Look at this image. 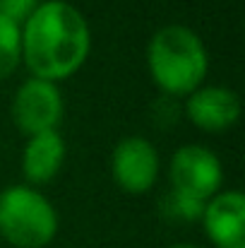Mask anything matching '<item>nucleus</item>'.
<instances>
[{"instance_id": "obj_5", "label": "nucleus", "mask_w": 245, "mask_h": 248, "mask_svg": "<svg viewBox=\"0 0 245 248\" xmlns=\"http://www.w3.org/2000/svg\"><path fill=\"white\" fill-rule=\"evenodd\" d=\"M12 118L22 133L39 135L56 130L63 118V96L56 82L31 78L22 84L12 99Z\"/></svg>"}, {"instance_id": "obj_13", "label": "nucleus", "mask_w": 245, "mask_h": 248, "mask_svg": "<svg viewBox=\"0 0 245 248\" xmlns=\"http://www.w3.org/2000/svg\"><path fill=\"white\" fill-rule=\"evenodd\" d=\"M171 248H200V246H192V244H175V246Z\"/></svg>"}, {"instance_id": "obj_1", "label": "nucleus", "mask_w": 245, "mask_h": 248, "mask_svg": "<svg viewBox=\"0 0 245 248\" xmlns=\"http://www.w3.org/2000/svg\"><path fill=\"white\" fill-rule=\"evenodd\" d=\"M91 34L77 7L65 0L39 2L24 22L22 58L39 80H65L89 56Z\"/></svg>"}, {"instance_id": "obj_10", "label": "nucleus", "mask_w": 245, "mask_h": 248, "mask_svg": "<svg viewBox=\"0 0 245 248\" xmlns=\"http://www.w3.org/2000/svg\"><path fill=\"white\" fill-rule=\"evenodd\" d=\"M22 61V31L19 24L0 17V80L10 78Z\"/></svg>"}, {"instance_id": "obj_11", "label": "nucleus", "mask_w": 245, "mask_h": 248, "mask_svg": "<svg viewBox=\"0 0 245 248\" xmlns=\"http://www.w3.org/2000/svg\"><path fill=\"white\" fill-rule=\"evenodd\" d=\"M204 205L207 202H202V200H195V198L171 190L168 195H163L161 212L166 219H173V222H195V219H202Z\"/></svg>"}, {"instance_id": "obj_7", "label": "nucleus", "mask_w": 245, "mask_h": 248, "mask_svg": "<svg viewBox=\"0 0 245 248\" xmlns=\"http://www.w3.org/2000/svg\"><path fill=\"white\" fill-rule=\"evenodd\" d=\"M202 224L216 248H245V198L241 190L214 195L202 212Z\"/></svg>"}, {"instance_id": "obj_4", "label": "nucleus", "mask_w": 245, "mask_h": 248, "mask_svg": "<svg viewBox=\"0 0 245 248\" xmlns=\"http://www.w3.org/2000/svg\"><path fill=\"white\" fill-rule=\"evenodd\" d=\"M221 162L202 145H185L171 159V183L175 193L207 202L221 186Z\"/></svg>"}, {"instance_id": "obj_9", "label": "nucleus", "mask_w": 245, "mask_h": 248, "mask_svg": "<svg viewBox=\"0 0 245 248\" xmlns=\"http://www.w3.org/2000/svg\"><path fill=\"white\" fill-rule=\"evenodd\" d=\"M65 159V142L58 130H46L39 135H31L24 155H22V171L27 181L41 186L56 178Z\"/></svg>"}, {"instance_id": "obj_12", "label": "nucleus", "mask_w": 245, "mask_h": 248, "mask_svg": "<svg viewBox=\"0 0 245 248\" xmlns=\"http://www.w3.org/2000/svg\"><path fill=\"white\" fill-rule=\"evenodd\" d=\"M39 0H0V17L19 24V22H27L29 15L36 10Z\"/></svg>"}, {"instance_id": "obj_6", "label": "nucleus", "mask_w": 245, "mask_h": 248, "mask_svg": "<svg viewBox=\"0 0 245 248\" xmlns=\"http://www.w3.org/2000/svg\"><path fill=\"white\" fill-rule=\"evenodd\" d=\"M111 171L115 183L132 195L147 193L159 176V155L154 145L140 135L123 138L111 157Z\"/></svg>"}, {"instance_id": "obj_2", "label": "nucleus", "mask_w": 245, "mask_h": 248, "mask_svg": "<svg viewBox=\"0 0 245 248\" xmlns=\"http://www.w3.org/2000/svg\"><path fill=\"white\" fill-rule=\"evenodd\" d=\"M147 63L154 82L168 96L192 94L197 87H202L209 68L202 39L183 24L161 27L152 36L147 48Z\"/></svg>"}, {"instance_id": "obj_8", "label": "nucleus", "mask_w": 245, "mask_h": 248, "mask_svg": "<svg viewBox=\"0 0 245 248\" xmlns=\"http://www.w3.org/2000/svg\"><path fill=\"white\" fill-rule=\"evenodd\" d=\"M185 108L197 128L219 133L236 125L241 116V99L233 89L226 87H197L187 96Z\"/></svg>"}, {"instance_id": "obj_3", "label": "nucleus", "mask_w": 245, "mask_h": 248, "mask_svg": "<svg viewBox=\"0 0 245 248\" xmlns=\"http://www.w3.org/2000/svg\"><path fill=\"white\" fill-rule=\"evenodd\" d=\"M58 232L53 205L27 186L0 193V236L17 248H43Z\"/></svg>"}]
</instances>
